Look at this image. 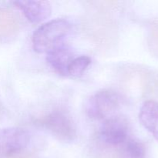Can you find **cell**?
<instances>
[{
    "mask_svg": "<svg viewBox=\"0 0 158 158\" xmlns=\"http://www.w3.org/2000/svg\"><path fill=\"white\" fill-rule=\"evenodd\" d=\"M70 23L65 19L51 20L38 28L32 35V46L39 53H48L60 46L63 39L69 32Z\"/></svg>",
    "mask_w": 158,
    "mask_h": 158,
    "instance_id": "cell-1",
    "label": "cell"
},
{
    "mask_svg": "<svg viewBox=\"0 0 158 158\" xmlns=\"http://www.w3.org/2000/svg\"><path fill=\"white\" fill-rule=\"evenodd\" d=\"M34 123L49 131L60 141L71 143L77 137V130L73 120L64 110H53L35 119Z\"/></svg>",
    "mask_w": 158,
    "mask_h": 158,
    "instance_id": "cell-2",
    "label": "cell"
},
{
    "mask_svg": "<svg viewBox=\"0 0 158 158\" xmlns=\"http://www.w3.org/2000/svg\"><path fill=\"white\" fill-rule=\"evenodd\" d=\"M120 103V97L114 91H99L86 102V113L89 118L105 120L115 116Z\"/></svg>",
    "mask_w": 158,
    "mask_h": 158,
    "instance_id": "cell-3",
    "label": "cell"
},
{
    "mask_svg": "<svg viewBox=\"0 0 158 158\" xmlns=\"http://www.w3.org/2000/svg\"><path fill=\"white\" fill-rule=\"evenodd\" d=\"M29 140V134L23 128L0 129V158H12L20 155Z\"/></svg>",
    "mask_w": 158,
    "mask_h": 158,
    "instance_id": "cell-4",
    "label": "cell"
},
{
    "mask_svg": "<svg viewBox=\"0 0 158 158\" xmlns=\"http://www.w3.org/2000/svg\"><path fill=\"white\" fill-rule=\"evenodd\" d=\"M98 137L105 146L119 148L130 138L127 123L124 119L116 116L106 119L100 127Z\"/></svg>",
    "mask_w": 158,
    "mask_h": 158,
    "instance_id": "cell-5",
    "label": "cell"
},
{
    "mask_svg": "<svg viewBox=\"0 0 158 158\" xmlns=\"http://www.w3.org/2000/svg\"><path fill=\"white\" fill-rule=\"evenodd\" d=\"M14 5L23 12L25 16L32 23H39L49 18L52 6L48 1H15Z\"/></svg>",
    "mask_w": 158,
    "mask_h": 158,
    "instance_id": "cell-6",
    "label": "cell"
},
{
    "mask_svg": "<svg viewBox=\"0 0 158 158\" xmlns=\"http://www.w3.org/2000/svg\"><path fill=\"white\" fill-rule=\"evenodd\" d=\"M19 29V20L15 12L8 8L0 7V42L15 39Z\"/></svg>",
    "mask_w": 158,
    "mask_h": 158,
    "instance_id": "cell-7",
    "label": "cell"
},
{
    "mask_svg": "<svg viewBox=\"0 0 158 158\" xmlns=\"http://www.w3.org/2000/svg\"><path fill=\"white\" fill-rule=\"evenodd\" d=\"M46 54V60L51 67L60 75L68 76V67L73 60L71 51L60 45Z\"/></svg>",
    "mask_w": 158,
    "mask_h": 158,
    "instance_id": "cell-8",
    "label": "cell"
},
{
    "mask_svg": "<svg viewBox=\"0 0 158 158\" xmlns=\"http://www.w3.org/2000/svg\"><path fill=\"white\" fill-rule=\"evenodd\" d=\"M139 119L145 129L148 130L158 141V103L148 100L142 105Z\"/></svg>",
    "mask_w": 158,
    "mask_h": 158,
    "instance_id": "cell-9",
    "label": "cell"
},
{
    "mask_svg": "<svg viewBox=\"0 0 158 158\" xmlns=\"http://www.w3.org/2000/svg\"><path fill=\"white\" fill-rule=\"evenodd\" d=\"M117 149L120 158H146L144 146L135 138L130 137Z\"/></svg>",
    "mask_w": 158,
    "mask_h": 158,
    "instance_id": "cell-10",
    "label": "cell"
},
{
    "mask_svg": "<svg viewBox=\"0 0 158 158\" xmlns=\"http://www.w3.org/2000/svg\"><path fill=\"white\" fill-rule=\"evenodd\" d=\"M90 63V58L86 56H81L73 59L68 67V75L73 77H80L83 74Z\"/></svg>",
    "mask_w": 158,
    "mask_h": 158,
    "instance_id": "cell-11",
    "label": "cell"
},
{
    "mask_svg": "<svg viewBox=\"0 0 158 158\" xmlns=\"http://www.w3.org/2000/svg\"><path fill=\"white\" fill-rule=\"evenodd\" d=\"M2 110H3L2 106V103L1 102H0V118H1V116L2 114Z\"/></svg>",
    "mask_w": 158,
    "mask_h": 158,
    "instance_id": "cell-12",
    "label": "cell"
}]
</instances>
